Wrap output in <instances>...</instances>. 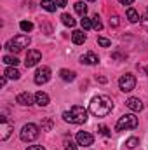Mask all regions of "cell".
I'll use <instances>...</instances> for the list:
<instances>
[{
  "mask_svg": "<svg viewBox=\"0 0 148 150\" xmlns=\"http://www.w3.org/2000/svg\"><path fill=\"white\" fill-rule=\"evenodd\" d=\"M111 110H113V103H111L110 98L105 96V94L94 96L91 100V103H89V112L92 115H96V117H106Z\"/></svg>",
  "mask_w": 148,
  "mask_h": 150,
  "instance_id": "6da1fadb",
  "label": "cell"
},
{
  "mask_svg": "<svg viewBox=\"0 0 148 150\" xmlns=\"http://www.w3.org/2000/svg\"><path fill=\"white\" fill-rule=\"evenodd\" d=\"M63 120L65 122H70V124H84L87 120V110L84 107L73 105L70 110L63 112Z\"/></svg>",
  "mask_w": 148,
  "mask_h": 150,
  "instance_id": "7a4b0ae2",
  "label": "cell"
},
{
  "mask_svg": "<svg viewBox=\"0 0 148 150\" xmlns=\"http://www.w3.org/2000/svg\"><path fill=\"white\" fill-rule=\"evenodd\" d=\"M30 42H32V38L28 37V35H16L14 38H11V40L7 42L5 47H7L11 52H19V51H23L25 47H28Z\"/></svg>",
  "mask_w": 148,
  "mask_h": 150,
  "instance_id": "3957f363",
  "label": "cell"
},
{
  "mask_svg": "<svg viewBox=\"0 0 148 150\" xmlns=\"http://www.w3.org/2000/svg\"><path fill=\"white\" fill-rule=\"evenodd\" d=\"M134 127H138V117L134 113L122 115L115 124V131H125V129H134Z\"/></svg>",
  "mask_w": 148,
  "mask_h": 150,
  "instance_id": "277c9868",
  "label": "cell"
},
{
  "mask_svg": "<svg viewBox=\"0 0 148 150\" xmlns=\"http://www.w3.org/2000/svg\"><path fill=\"white\" fill-rule=\"evenodd\" d=\"M19 138L23 140V142H33V140H37L38 138V127L35 124H25L23 127H21V133H19Z\"/></svg>",
  "mask_w": 148,
  "mask_h": 150,
  "instance_id": "5b68a950",
  "label": "cell"
},
{
  "mask_svg": "<svg viewBox=\"0 0 148 150\" xmlns=\"http://www.w3.org/2000/svg\"><path fill=\"white\" fill-rule=\"evenodd\" d=\"M118 87H120V91H124V93H131V91L136 87V77L132 74L122 75V77L118 79Z\"/></svg>",
  "mask_w": 148,
  "mask_h": 150,
  "instance_id": "8992f818",
  "label": "cell"
},
{
  "mask_svg": "<svg viewBox=\"0 0 148 150\" xmlns=\"http://www.w3.org/2000/svg\"><path fill=\"white\" fill-rule=\"evenodd\" d=\"M35 84L37 86H42V84H47L51 80V68L49 67H40L37 72H35Z\"/></svg>",
  "mask_w": 148,
  "mask_h": 150,
  "instance_id": "52a82bcc",
  "label": "cell"
},
{
  "mask_svg": "<svg viewBox=\"0 0 148 150\" xmlns=\"http://www.w3.org/2000/svg\"><path fill=\"white\" fill-rule=\"evenodd\" d=\"M0 122H2V127H0V140L2 142H5L9 136H11V133H12V124L7 120V117H0Z\"/></svg>",
  "mask_w": 148,
  "mask_h": 150,
  "instance_id": "ba28073f",
  "label": "cell"
},
{
  "mask_svg": "<svg viewBox=\"0 0 148 150\" xmlns=\"http://www.w3.org/2000/svg\"><path fill=\"white\" fill-rule=\"evenodd\" d=\"M40 59H42L40 51H37V49H32V51H28V54H26L25 65H26V68H32V67H35V65H37Z\"/></svg>",
  "mask_w": 148,
  "mask_h": 150,
  "instance_id": "9c48e42d",
  "label": "cell"
},
{
  "mask_svg": "<svg viewBox=\"0 0 148 150\" xmlns=\"http://www.w3.org/2000/svg\"><path fill=\"white\" fill-rule=\"evenodd\" d=\"M92 142H94V136H92L91 133H87V131H80V133H77V143H78V145H82V147H89V145H92Z\"/></svg>",
  "mask_w": 148,
  "mask_h": 150,
  "instance_id": "30bf717a",
  "label": "cell"
},
{
  "mask_svg": "<svg viewBox=\"0 0 148 150\" xmlns=\"http://www.w3.org/2000/svg\"><path fill=\"white\" fill-rule=\"evenodd\" d=\"M16 103L23 105V107H30V105H33V96H32L28 91H26V93H21V94L16 96Z\"/></svg>",
  "mask_w": 148,
  "mask_h": 150,
  "instance_id": "8fae6325",
  "label": "cell"
},
{
  "mask_svg": "<svg viewBox=\"0 0 148 150\" xmlns=\"http://www.w3.org/2000/svg\"><path fill=\"white\" fill-rule=\"evenodd\" d=\"M125 105H127V108H131L132 112H141L143 110V103H141V100L140 98H127V101H125Z\"/></svg>",
  "mask_w": 148,
  "mask_h": 150,
  "instance_id": "7c38bea8",
  "label": "cell"
},
{
  "mask_svg": "<svg viewBox=\"0 0 148 150\" xmlns=\"http://www.w3.org/2000/svg\"><path fill=\"white\" fill-rule=\"evenodd\" d=\"M98 61H99V58L94 52H87L80 58V63H84V65H98Z\"/></svg>",
  "mask_w": 148,
  "mask_h": 150,
  "instance_id": "4fadbf2b",
  "label": "cell"
},
{
  "mask_svg": "<svg viewBox=\"0 0 148 150\" xmlns=\"http://www.w3.org/2000/svg\"><path fill=\"white\" fill-rule=\"evenodd\" d=\"M35 103H37L38 107H47L49 105V94L38 91L37 94H35Z\"/></svg>",
  "mask_w": 148,
  "mask_h": 150,
  "instance_id": "5bb4252c",
  "label": "cell"
},
{
  "mask_svg": "<svg viewBox=\"0 0 148 150\" xmlns=\"http://www.w3.org/2000/svg\"><path fill=\"white\" fill-rule=\"evenodd\" d=\"M4 75H5L7 79H11V80H18V79L21 77L19 70H18L16 67H7V68H5V72H4Z\"/></svg>",
  "mask_w": 148,
  "mask_h": 150,
  "instance_id": "9a60e30c",
  "label": "cell"
},
{
  "mask_svg": "<svg viewBox=\"0 0 148 150\" xmlns=\"http://www.w3.org/2000/svg\"><path fill=\"white\" fill-rule=\"evenodd\" d=\"M72 40H73L75 45H82L85 42V33L80 32V30H75L73 33H72Z\"/></svg>",
  "mask_w": 148,
  "mask_h": 150,
  "instance_id": "2e32d148",
  "label": "cell"
},
{
  "mask_svg": "<svg viewBox=\"0 0 148 150\" xmlns=\"http://www.w3.org/2000/svg\"><path fill=\"white\" fill-rule=\"evenodd\" d=\"M40 5H42V9H44V11H47V12H54V11H56V7H58V5L54 4V0H42V4H40Z\"/></svg>",
  "mask_w": 148,
  "mask_h": 150,
  "instance_id": "e0dca14e",
  "label": "cell"
},
{
  "mask_svg": "<svg viewBox=\"0 0 148 150\" xmlns=\"http://www.w3.org/2000/svg\"><path fill=\"white\" fill-rule=\"evenodd\" d=\"M127 19H129L131 23H138V21H140V14H138V11L132 9V7H129V9H127Z\"/></svg>",
  "mask_w": 148,
  "mask_h": 150,
  "instance_id": "ac0fdd59",
  "label": "cell"
},
{
  "mask_svg": "<svg viewBox=\"0 0 148 150\" xmlns=\"http://www.w3.org/2000/svg\"><path fill=\"white\" fill-rule=\"evenodd\" d=\"M59 75H61V79L65 82H73L75 80V72H72V70H61Z\"/></svg>",
  "mask_w": 148,
  "mask_h": 150,
  "instance_id": "d6986e66",
  "label": "cell"
},
{
  "mask_svg": "<svg viewBox=\"0 0 148 150\" xmlns=\"http://www.w3.org/2000/svg\"><path fill=\"white\" fill-rule=\"evenodd\" d=\"M73 7H75V12H77L78 16H85V14H87V5H85L84 2H77Z\"/></svg>",
  "mask_w": 148,
  "mask_h": 150,
  "instance_id": "ffe728a7",
  "label": "cell"
},
{
  "mask_svg": "<svg viewBox=\"0 0 148 150\" xmlns=\"http://www.w3.org/2000/svg\"><path fill=\"white\" fill-rule=\"evenodd\" d=\"M61 21H63V25H65V26H70V28H73L75 25H77V23H75V19L70 16V14H61Z\"/></svg>",
  "mask_w": 148,
  "mask_h": 150,
  "instance_id": "44dd1931",
  "label": "cell"
},
{
  "mask_svg": "<svg viewBox=\"0 0 148 150\" xmlns=\"http://www.w3.org/2000/svg\"><path fill=\"white\" fill-rule=\"evenodd\" d=\"M92 28H94L96 32H101V30H103V23H101V19H99L98 14L92 16Z\"/></svg>",
  "mask_w": 148,
  "mask_h": 150,
  "instance_id": "7402d4cb",
  "label": "cell"
},
{
  "mask_svg": "<svg viewBox=\"0 0 148 150\" xmlns=\"http://www.w3.org/2000/svg\"><path fill=\"white\" fill-rule=\"evenodd\" d=\"M80 26H82L84 30H91V28H92V19H89L87 16H82V19H80Z\"/></svg>",
  "mask_w": 148,
  "mask_h": 150,
  "instance_id": "603a6c76",
  "label": "cell"
},
{
  "mask_svg": "<svg viewBox=\"0 0 148 150\" xmlns=\"http://www.w3.org/2000/svg\"><path fill=\"white\" fill-rule=\"evenodd\" d=\"M4 63L9 65V67H16V65L19 63V59H18L16 56H9V54H7V56H4Z\"/></svg>",
  "mask_w": 148,
  "mask_h": 150,
  "instance_id": "cb8c5ba5",
  "label": "cell"
},
{
  "mask_svg": "<svg viewBox=\"0 0 148 150\" xmlns=\"http://www.w3.org/2000/svg\"><path fill=\"white\" fill-rule=\"evenodd\" d=\"M138 145H140V140H138L136 136H132V138H129V140L125 142V147H127V149H131V150L136 149Z\"/></svg>",
  "mask_w": 148,
  "mask_h": 150,
  "instance_id": "d4e9b609",
  "label": "cell"
},
{
  "mask_svg": "<svg viewBox=\"0 0 148 150\" xmlns=\"http://www.w3.org/2000/svg\"><path fill=\"white\" fill-rule=\"evenodd\" d=\"M19 28H21L23 32H26V33H28V32H32V30H33V23H30V21H21V23H19Z\"/></svg>",
  "mask_w": 148,
  "mask_h": 150,
  "instance_id": "484cf974",
  "label": "cell"
},
{
  "mask_svg": "<svg viewBox=\"0 0 148 150\" xmlns=\"http://www.w3.org/2000/svg\"><path fill=\"white\" fill-rule=\"evenodd\" d=\"M98 44L101 45V47H110V40L108 38H105V37H98Z\"/></svg>",
  "mask_w": 148,
  "mask_h": 150,
  "instance_id": "4316f807",
  "label": "cell"
},
{
  "mask_svg": "<svg viewBox=\"0 0 148 150\" xmlns=\"http://www.w3.org/2000/svg\"><path fill=\"white\" fill-rule=\"evenodd\" d=\"M120 25V21H118V16L117 14H113V16H110V26H113V28H117Z\"/></svg>",
  "mask_w": 148,
  "mask_h": 150,
  "instance_id": "83f0119b",
  "label": "cell"
},
{
  "mask_svg": "<svg viewBox=\"0 0 148 150\" xmlns=\"http://www.w3.org/2000/svg\"><path fill=\"white\" fill-rule=\"evenodd\" d=\"M99 133H101L103 136H110V134H111L110 131H108V127H106V126H99Z\"/></svg>",
  "mask_w": 148,
  "mask_h": 150,
  "instance_id": "f1b7e54d",
  "label": "cell"
},
{
  "mask_svg": "<svg viewBox=\"0 0 148 150\" xmlns=\"http://www.w3.org/2000/svg\"><path fill=\"white\" fill-rule=\"evenodd\" d=\"M54 4H56L58 7H66V4H68V0H54Z\"/></svg>",
  "mask_w": 148,
  "mask_h": 150,
  "instance_id": "f546056e",
  "label": "cell"
},
{
  "mask_svg": "<svg viewBox=\"0 0 148 150\" xmlns=\"http://www.w3.org/2000/svg\"><path fill=\"white\" fill-rule=\"evenodd\" d=\"M65 150H77V145H75L73 142H66V149Z\"/></svg>",
  "mask_w": 148,
  "mask_h": 150,
  "instance_id": "4dcf8cb0",
  "label": "cell"
},
{
  "mask_svg": "<svg viewBox=\"0 0 148 150\" xmlns=\"http://www.w3.org/2000/svg\"><path fill=\"white\" fill-rule=\"evenodd\" d=\"M140 21H141V25H143L145 28H148V14H147V16H143V18H141Z\"/></svg>",
  "mask_w": 148,
  "mask_h": 150,
  "instance_id": "1f68e13d",
  "label": "cell"
},
{
  "mask_svg": "<svg viewBox=\"0 0 148 150\" xmlns=\"http://www.w3.org/2000/svg\"><path fill=\"white\" fill-rule=\"evenodd\" d=\"M51 126H52V124H51V120H49V119H45V120H44V126H42V127H45V129H51Z\"/></svg>",
  "mask_w": 148,
  "mask_h": 150,
  "instance_id": "d6a6232c",
  "label": "cell"
},
{
  "mask_svg": "<svg viewBox=\"0 0 148 150\" xmlns=\"http://www.w3.org/2000/svg\"><path fill=\"white\" fill-rule=\"evenodd\" d=\"M26 150H45L44 147H40V145H32V147H28Z\"/></svg>",
  "mask_w": 148,
  "mask_h": 150,
  "instance_id": "836d02e7",
  "label": "cell"
},
{
  "mask_svg": "<svg viewBox=\"0 0 148 150\" xmlns=\"http://www.w3.org/2000/svg\"><path fill=\"white\" fill-rule=\"evenodd\" d=\"M118 2H120L122 5H131V4H132L134 0H118Z\"/></svg>",
  "mask_w": 148,
  "mask_h": 150,
  "instance_id": "e575fe53",
  "label": "cell"
},
{
  "mask_svg": "<svg viewBox=\"0 0 148 150\" xmlns=\"http://www.w3.org/2000/svg\"><path fill=\"white\" fill-rule=\"evenodd\" d=\"M5 84H7V77H5V75H4V77H2V79H0V86H2V87H4V86H5Z\"/></svg>",
  "mask_w": 148,
  "mask_h": 150,
  "instance_id": "d590c367",
  "label": "cell"
},
{
  "mask_svg": "<svg viewBox=\"0 0 148 150\" xmlns=\"http://www.w3.org/2000/svg\"><path fill=\"white\" fill-rule=\"evenodd\" d=\"M143 72H145V74L148 75V67H145V68H143Z\"/></svg>",
  "mask_w": 148,
  "mask_h": 150,
  "instance_id": "8d00e7d4",
  "label": "cell"
},
{
  "mask_svg": "<svg viewBox=\"0 0 148 150\" xmlns=\"http://www.w3.org/2000/svg\"><path fill=\"white\" fill-rule=\"evenodd\" d=\"M87 2H94V0H87Z\"/></svg>",
  "mask_w": 148,
  "mask_h": 150,
  "instance_id": "74e56055",
  "label": "cell"
}]
</instances>
